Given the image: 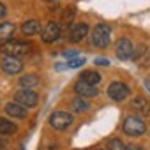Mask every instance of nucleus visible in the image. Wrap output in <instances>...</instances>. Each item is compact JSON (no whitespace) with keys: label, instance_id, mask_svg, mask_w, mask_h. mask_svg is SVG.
Returning a JSON list of instances; mask_svg holds the SVG:
<instances>
[{"label":"nucleus","instance_id":"1","mask_svg":"<svg viewBox=\"0 0 150 150\" xmlns=\"http://www.w3.org/2000/svg\"><path fill=\"white\" fill-rule=\"evenodd\" d=\"M122 131H124V134L136 138V136H141V134H145V131H146V125H145V122H143V120H141L138 115H129V117H125V118H124Z\"/></svg>","mask_w":150,"mask_h":150},{"label":"nucleus","instance_id":"2","mask_svg":"<svg viewBox=\"0 0 150 150\" xmlns=\"http://www.w3.org/2000/svg\"><path fill=\"white\" fill-rule=\"evenodd\" d=\"M111 42V28L106 25V23H99L96 25V28L92 30V44L96 48H108Z\"/></svg>","mask_w":150,"mask_h":150},{"label":"nucleus","instance_id":"3","mask_svg":"<svg viewBox=\"0 0 150 150\" xmlns=\"http://www.w3.org/2000/svg\"><path fill=\"white\" fill-rule=\"evenodd\" d=\"M30 44L28 42H21V41H6L0 44V51L4 55H9V57H20V55H25L30 51Z\"/></svg>","mask_w":150,"mask_h":150},{"label":"nucleus","instance_id":"4","mask_svg":"<svg viewBox=\"0 0 150 150\" xmlns=\"http://www.w3.org/2000/svg\"><path fill=\"white\" fill-rule=\"evenodd\" d=\"M72 124V115L67 111H53L50 115V125L57 131H65Z\"/></svg>","mask_w":150,"mask_h":150},{"label":"nucleus","instance_id":"5","mask_svg":"<svg viewBox=\"0 0 150 150\" xmlns=\"http://www.w3.org/2000/svg\"><path fill=\"white\" fill-rule=\"evenodd\" d=\"M106 92H108V97L111 101L120 103V101H124L129 96V87L125 83H122V81H113V83L108 85V90Z\"/></svg>","mask_w":150,"mask_h":150},{"label":"nucleus","instance_id":"6","mask_svg":"<svg viewBox=\"0 0 150 150\" xmlns=\"http://www.w3.org/2000/svg\"><path fill=\"white\" fill-rule=\"evenodd\" d=\"M14 101L20 103V104L25 106V108H34V106L37 104V101H39V97H37V94H35L34 90H30V88H20V90L14 94Z\"/></svg>","mask_w":150,"mask_h":150},{"label":"nucleus","instance_id":"7","mask_svg":"<svg viewBox=\"0 0 150 150\" xmlns=\"http://www.w3.org/2000/svg\"><path fill=\"white\" fill-rule=\"evenodd\" d=\"M115 51H117V58H118V60H129V58H132L134 46H132V42H131L127 37H122V39L117 41Z\"/></svg>","mask_w":150,"mask_h":150},{"label":"nucleus","instance_id":"8","mask_svg":"<svg viewBox=\"0 0 150 150\" xmlns=\"http://www.w3.org/2000/svg\"><path fill=\"white\" fill-rule=\"evenodd\" d=\"M0 67H2V71H4L6 74L13 76V74L21 72L23 64H21V60H20L18 57H9V55H6V57L2 58V62H0Z\"/></svg>","mask_w":150,"mask_h":150},{"label":"nucleus","instance_id":"9","mask_svg":"<svg viewBox=\"0 0 150 150\" xmlns=\"http://www.w3.org/2000/svg\"><path fill=\"white\" fill-rule=\"evenodd\" d=\"M58 37H60V25L55 21H48L41 30V39L50 44V42H55Z\"/></svg>","mask_w":150,"mask_h":150},{"label":"nucleus","instance_id":"10","mask_svg":"<svg viewBox=\"0 0 150 150\" xmlns=\"http://www.w3.org/2000/svg\"><path fill=\"white\" fill-rule=\"evenodd\" d=\"M87 34H88V23H85V21L74 23L71 27V30H69V37L67 39L71 42H80V41H83L87 37Z\"/></svg>","mask_w":150,"mask_h":150},{"label":"nucleus","instance_id":"11","mask_svg":"<svg viewBox=\"0 0 150 150\" xmlns=\"http://www.w3.org/2000/svg\"><path fill=\"white\" fill-rule=\"evenodd\" d=\"M74 92H76L80 97H96L99 94L96 85H90V83H87L83 80H78L74 83Z\"/></svg>","mask_w":150,"mask_h":150},{"label":"nucleus","instance_id":"12","mask_svg":"<svg viewBox=\"0 0 150 150\" xmlns=\"http://www.w3.org/2000/svg\"><path fill=\"white\" fill-rule=\"evenodd\" d=\"M6 113L11 118H25L27 117V108L14 101V103H7L6 104Z\"/></svg>","mask_w":150,"mask_h":150},{"label":"nucleus","instance_id":"13","mask_svg":"<svg viewBox=\"0 0 150 150\" xmlns=\"http://www.w3.org/2000/svg\"><path fill=\"white\" fill-rule=\"evenodd\" d=\"M131 108L136 110L139 115H148L150 113V104H148V101L145 97H134L131 101Z\"/></svg>","mask_w":150,"mask_h":150},{"label":"nucleus","instance_id":"14","mask_svg":"<svg viewBox=\"0 0 150 150\" xmlns=\"http://www.w3.org/2000/svg\"><path fill=\"white\" fill-rule=\"evenodd\" d=\"M78 80H83V81H87V83H90V85H99L101 83V74L97 72V71H92V69H88V71H83L81 72V76L78 78Z\"/></svg>","mask_w":150,"mask_h":150},{"label":"nucleus","instance_id":"15","mask_svg":"<svg viewBox=\"0 0 150 150\" xmlns=\"http://www.w3.org/2000/svg\"><path fill=\"white\" fill-rule=\"evenodd\" d=\"M14 23L11 21H4V23H0V41L6 42V41H11V35L14 32Z\"/></svg>","mask_w":150,"mask_h":150},{"label":"nucleus","instance_id":"16","mask_svg":"<svg viewBox=\"0 0 150 150\" xmlns=\"http://www.w3.org/2000/svg\"><path fill=\"white\" fill-rule=\"evenodd\" d=\"M18 131V125L7 118H0V134L2 136H11Z\"/></svg>","mask_w":150,"mask_h":150},{"label":"nucleus","instance_id":"17","mask_svg":"<svg viewBox=\"0 0 150 150\" xmlns=\"http://www.w3.org/2000/svg\"><path fill=\"white\" fill-rule=\"evenodd\" d=\"M18 83H20L21 88H30V90H32L34 87H37L39 80H37L35 74H25V76H21V78L18 80Z\"/></svg>","mask_w":150,"mask_h":150},{"label":"nucleus","instance_id":"18","mask_svg":"<svg viewBox=\"0 0 150 150\" xmlns=\"http://www.w3.org/2000/svg\"><path fill=\"white\" fill-rule=\"evenodd\" d=\"M39 28H41V25H39L37 20H28V21H25V23L21 25L23 35H34V34L39 32Z\"/></svg>","mask_w":150,"mask_h":150},{"label":"nucleus","instance_id":"19","mask_svg":"<svg viewBox=\"0 0 150 150\" xmlns=\"http://www.w3.org/2000/svg\"><path fill=\"white\" fill-rule=\"evenodd\" d=\"M71 108H72V111H76V113H83V111L88 110V103L85 101V97H80L78 96L76 99H72Z\"/></svg>","mask_w":150,"mask_h":150},{"label":"nucleus","instance_id":"20","mask_svg":"<svg viewBox=\"0 0 150 150\" xmlns=\"http://www.w3.org/2000/svg\"><path fill=\"white\" fill-rule=\"evenodd\" d=\"M83 64H85V58H83V57H81V58L76 57V58H72V60L67 62V67H69V69H78V67L83 65Z\"/></svg>","mask_w":150,"mask_h":150},{"label":"nucleus","instance_id":"21","mask_svg":"<svg viewBox=\"0 0 150 150\" xmlns=\"http://www.w3.org/2000/svg\"><path fill=\"white\" fill-rule=\"evenodd\" d=\"M110 150H125V145L120 139H110Z\"/></svg>","mask_w":150,"mask_h":150},{"label":"nucleus","instance_id":"22","mask_svg":"<svg viewBox=\"0 0 150 150\" xmlns=\"http://www.w3.org/2000/svg\"><path fill=\"white\" fill-rule=\"evenodd\" d=\"M62 55H64L65 58L72 60V58H76V57H78V50H64V51H62Z\"/></svg>","mask_w":150,"mask_h":150},{"label":"nucleus","instance_id":"23","mask_svg":"<svg viewBox=\"0 0 150 150\" xmlns=\"http://www.w3.org/2000/svg\"><path fill=\"white\" fill-rule=\"evenodd\" d=\"M94 62H96L97 65H103V67H108V65H110V60H106V58H96Z\"/></svg>","mask_w":150,"mask_h":150},{"label":"nucleus","instance_id":"24","mask_svg":"<svg viewBox=\"0 0 150 150\" xmlns=\"http://www.w3.org/2000/svg\"><path fill=\"white\" fill-rule=\"evenodd\" d=\"M6 148H7V138L0 136V150H6Z\"/></svg>","mask_w":150,"mask_h":150},{"label":"nucleus","instance_id":"25","mask_svg":"<svg viewBox=\"0 0 150 150\" xmlns=\"http://www.w3.org/2000/svg\"><path fill=\"white\" fill-rule=\"evenodd\" d=\"M4 16H7V7L0 2V18H4Z\"/></svg>","mask_w":150,"mask_h":150},{"label":"nucleus","instance_id":"26","mask_svg":"<svg viewBox=\"0 0 150 150\" xmlns=\"http://www.w3.org/2000/svg\"><path fill=\"white\" fill-rule=\"evenodd\" d=\"M42 150H58V145L55 143V145H50V146H44Z\"/></svg>","mask_w":150,"mask_h":150},{"label":"nucleus","instance_id":"27","mask_svg":"<svg viewBox=\"0 0 150 150\" xmlns=\"http://www.w3.org/2000/svg\"><path fill=\"white\" fill-rule=\"evenodd\" d=\"M125 150H141V148L136 145H125Z\"/></svg>","mask_w":150,"mask_h":150},{"label":"nucleus","instance_id":"28","mask_svg":"<svg viewBox=\"0 0 150 150\" xmlns=\"http://www.w3.org/2000/svg\"><path fill=\"white\" fill-rule=\"evenodd\" d=\"M145 88L150 92V80H145Z\"/></svg>","mask_w":150,"mask_h":150},{"label":"nucleus","instance_id":"29","mask_svg":"<svg viewBox=\"0 0 150 150\" xmlns=\"http://www.w3.org/2000/svg\"><path fill=\"white\" fill-rule=\"evenodd\" d=\"M44 2H51V0H44Z\"/></svg>","mask_w":150,"mask_h":150},{"label":"nucleus","instance_id":"30","mask_svg":"<svg viewBox=\"0 0 150 150\" xmlns=\"http://www.w3.org/2000/svg\"><path fill=\"white\" fill-rule=\"evenodd\" d=\"M99 150H103V148H99Z\"/></svg>","mask_w":150,"mask_h":150}]
</instances>
